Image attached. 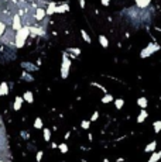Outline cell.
Wrapping results in <instances>:
<instances>
[{
    "label": "cell",
    "mask_w": 161,
    "mask_h": 162,
    "mask_svg": "<svg viewBox=\"0 0 161 162\" xmlns=\"http://www.w3.org/2000/svg\"><path fill=\"white\" fill-rule=\"evenodd\" d=\"M28 34H30V27H27V26H26V27H21L20 30H17L16 41H14V45H16L17 48H21V47L24 45V42H26Z\"/></svg>",
    "instance_id": "1"
},
{
    "label": "cell",
    "mask_w": 161,
    "mask_h": 162,
    "mask_svg": "<svg viewBox=\"0 0 161 162\" xmlns=\"http://www.w3.org/2000/svg\"><path fill=\"white\" fill-rule=\"evenodd\" d=\"M1 38V41L3 42H6V44H10V45H14V41H16V32L13 28H10V30H6L4 34L0 37Z\"/></svg>",
    "instance_id": "2"
},
{
    "label": "cell",
    "mask_w": 161,
    "mask_h": 162,
    "mask_svg": "<svg viewBox=\"0 0 161 162\" xmlns=\"http://www.w3.org/2000/svg\"><path fill=\"white\" fill-rule=\"evenodd\" d=\"M69 66H71V61L66 55H62V66H61V76L66 79L68 78V73H69Z\"/></svg>",
    "instance_id": "3"
},
{
    "label": "cell",
    "mask_w": 161,
    "mask_h": 162,
    "mask_svg": "<svg viewBox=\"0 0 161 162\" xmlns=\"http://www.w3.org/2000/svg\"><path fill=\"white\" fill-rule=\"evenodd\" d=\"M12 28L17 31V30H20L21 28V17L18 16V14H14L13 16V20H12Z\"/></svg>",
    "instance_id": "4"
},
{
    "label": "cell",
    "mask_w": 161,
    "mask_h": 162,
    "mask_svg": "<svg viewBox=\"0 0 161 162\" xmlns=\"http://www.w3.org/2000/svg\"><path fill=\"white\" fill-rule=\"evenodd\" d=\"M157 49H158V45H151V44H150V45H148L147 48L141 51V58H145V56H148L150 54H153V52H154V51H157Z\"/></svg>",
    "instance_id": "5"
},
{
    "label": "cell",
    "mask_w": 161,
    "mask_h": 162,
    "mask_svg": "<svg viewBox=\"0 0 161 162\" xmlns=\"http://www.w3.org/2000/svg\"><path fill=\"white\" fill-rule=\"evenodd\" d=\"M45 16V9H41V7H38L37 10H35V14H34V18L37 20V21H41L43 18Z\"/></svg>",
    "instance_id": "6"
},
{
    "label": "cell",
    "mask_w": 161,
    "mask_h": 162,
    "mask_svg": "<svg viewBox=\"0 0 161 162\" xmlns=\"http://www.w3.org/2000/svg\"><path fill=\"white\" fill-rule=\"evenodd\" d=\"M7 93H9L7 83H6V82H1V83H0V96H6Z\"/></svg>",
    "instance_id": "7"
},
{
    "label": "cell",
    "mask_w": 161,
    "mask_h": 162,
    "mask_svg": "<svg viewBox=\"0 0 161 162\" xmlns=\"http://www.w3.org/2000/svg\"><path fill=\"white\" fill-rule=\"evenodd\" d=\"M55 7H57V4L51 1V3L48 4V9L45 10V14H48V16L49 14H54V13H55Z\"/></svg>",
    "instance_id": "8"
},
{
    "label": "cell",
    "mask_w": 161,
    "mask_h": 162,
    "mask_svg": "<svg viewBox=\"0 0 161 162\" xmlns=\"http://www.w3.org/2000/svg\"><path fill=\"white\" fill-rule=\"evenodd\" d=\"M99 41H100V45H102L103 48L109 47V40H108L105 35H99Z\"/></svg>",
    "instance_id": "9"
},
{
    "label": "cell",
    "mask_w": 161,
    "mask_h": 162,
    "mask_svg": "<svg viewBox=\"0 0 161 162\" xmlns=\"http://www.w3.org/2000/svg\"><path fill=\"white\" fill-rule=\"evenodd\" d=\"M68 10H69L68 4H62V6H57L55 7V13H64V11H68Z\"/></svg>",
    "instance_id": "10"
},
{
    "label": "cell",
    "mask_w": 161,
    "mask_h": 162,
    "mask_svg": "<svg viewBox=\"0 0 161 162\" xmlns=\"http://www.w3.org/2000/svg\"><path fill=\"white\" fill-rule=\"evenodd\" d=\"M145 118H147V112H145V110H141V113L139 114V117H137V123H143Z\"/></svg>",
    "instance_id": "11"
},
{
    "label": "cell",
    "mask_w": 161,
    "mask_h": 162,
    "mask_svg": "<svg viewBox=\"0 0 161 162\" xmlns=\"http://www.w3.org/2000/svg\"><path fill=\"white\" fill-rule=\"evenodd\" d=\"M137 104H139L140 107L145 109V107H147V99H145V97H140V99H137Z\"/></svg>",
    "instance_id": "12"
},
{
    "label": "cell",
    "mask_w": 161,
    "mask_h": 162,
    "mask_svg": "<svg viewBox=\"0 0 161 162\" xmlns=\"http://www.w3.org/2000/svg\"><path fill=\"white\" fill-rule=\"evenodd\" d=\"M23 99H24L26 102H28V103H32V100H34L31 92H26V93H24V96H23Z\"/></svg>",
    "instance_id": "13"
},
{
    "label": "cell",
    "mask_w": 161,
    "mask_h": 162,
    "mask_svg": "<svg viewBox=\"0 0 161 162\" xmlns=\"http://www.w3.org/2000/svg\"><path fill=\"white\" fill-rule=\"evenodd\" d=\"M21 103H23V99L21 97H16V100H14V110H20L21 109Z\"/></svg>",
    "instance_id": "14"
},
{
    "label": "cell",
    "mask_w": 161,
    "mask_h": 162,
    "mask_svg": "<svg viewBox=\"0 0 161 162\" xmlns=\"http://www.w3.org/2000/svg\"><path fill=\"white\" fill-rule=\"evenodd\" d=\"M160 158H161V152H154V154L151 155V158L148 159V162H157Z\"/></svg>",
    "instance_id": "15"
},
{
    "label": "cell",
    "mask_w": 161,
    "mask_h": 162,
    "mask_svg": "<svg viewBox=\"0 0 161 162\" xmlns=\"http://www.w3.org/2000/svg\"><path fill=\"white\" fill-rule=\"evenodd\" d=\"M136 1H137V6H139V7L144 9V7H147V6H148V3H150L151 0H136Z\"/></svg>",
    "instance_id": "16"
},
{
    "label": "cell",
    "mask_w": 161,
    "mask_h": 162,
    "mask_svg": "<svg viewBox=\"0 0 161 162\" xmlns=\"http://www.w3.org/2000/svg\"><path fill=\"white\" fill-rule=\"evenodd\" d=\"M156 147H157V143L156 141H151L148 145L145 147V152H150V151H154L156 149Z\"/></svg>",
    "instance_id": "17"
},
{
    "label": "cell",
    "mask_w": 161,
    "mask_h": 162,
    "mask_svg": "<svg viewBox=\"0 0 161 162\" xmlns=\"http://www.w3.org/2000/svg\"><path fill=\"white\" fill-rule=\"evenodd\" d=\"M80 35H82V38H83V40H85L88 44H91V37H89V34H88V32L82 30V31H80Z\"/></svg>",
    "instance_id": "18"
},
{
    "label": "cell",
    "mask_w": 161,
    "mask_h": 162,
    "mask_svg": "<svg viewBox=\"0 0 161 162\" xmlns=\"http://www.w3.org/2000/svg\"><path fill=\"white\" fill-rule=\"evenodd\" d=\"M23 68H26V69H30V71H34V69H37V66H34L32 64H27V62H24V64H21Z\"/></svg>",
    "instance_id": "19"
},
{
    "label": "cell",
    "mask_w": 161,
    "mask_h": 162,
    "mask_svg": "<svg viewBox=\"0 0 161 162\" xmlns=\"http://www.w3.org/2000/svg\"><path fill=\"white\" fill-rule=\"evenodd\" d=\"M114 104H116V107H117V109H122V107H123V104H124V102H123V99H117V100L114 102Z\"/></svg>",
    "instance_id": "20"
},
{
    "label": "cell",
    "mask_w": 161,
    "mask_h": 162,
    "mask_svg": "<svg viewBox=\"0 0 161 162\" xmlns=\"http://www.w3.org/2000/svg\"><path fill=\"white\" fill-rule=\"evenodd\" d=\"M34 127H35V128H41V127H43V120H41V118H37L35 123H34Z\"/></svg>",
    "instance_id": "21"
},
{
    "label": "cell",
    "mask_w": 161,
    "mask_h": 162,
    "mask_svg": "<svg viewBox=\"0 0 161 162\" xmlns=\"http://www.w3.org/2000/svg\"><path fill=\"white\" fill-rule=\"evenodd\" d=\"M160 130H161V121H156L154 123V131L156 132H160Z\"/></svg>",
    "instance_id": "22"
},
{
    "label": "cell",
    "mask_w": 161,
    "mask_h": 162,
    "mask_svg": "<svg viewBox=\"0 0 161 162\" xmlns=\"http://www.w3.org/2000/svg\"><path fill=\"white\" fill-rule=\"evenodd\" d=\"M49 137H51L49 130L48 128H44V140H45V141H49Z\"/></svg>",
    "instance_id": "23"
},
{
    "label": "cell",
    "mask_w": 161,
    "mask_h": 162,
    "mask_svg": "<svg viewBox=\"0 0 161 162\" xmlns=\"http://www.w3.org/2000/svg\"><path fill=\"white\" fill-rule=\"evenodd\" d=\"M112 100H113L112 95H106V96L102 99V102H103V103H109V102H112Z\"/></svg>",
    "instance_id": "24"
},
{
    "label": "cell",
    "mask_w": 161,
    "mask_h": 162,
    "mask_svg": "<svg viewBox=\"0 0 161 162\" xmlns=\"http://www.w3.org/2000/svg\"><path fill=\"white\" fill-rule=\"evenodd\" d=\"M4 31H6V24L3 21H0V37L4 34Z\"/></svg>",
    "instance_id": "25"
},
{
    "label": "cell",
    "mask_w": 161,
    "mask_h": 162,
    "mask_svg": "<svg viewBox=\"0 0 161 162\" xmlns=\"http://www.w3.org/2000/svg\"><path fill=\"white\" fill-rule=\"evenodd\" d=\"M68 51H71V52H74L75 55H79V54H80V49H79V48H69V49H68Z\"/></svg>",
    "instance_id": "26"
},
{
    "label": "cell",
    "mask_w": 161,
    "mask_h": 162,
    "mask_svg": "<svg viewBox=\"0 0 161 162\" xmlns=\"http://www.w3.org/2000/svg\"><path fill=\"white\" fill-rule=\"evenodd\" d=\"M60 149H61V152H66V151H68V147H66V144H61V145H60Z\"/></svg>",
    "instance_id": "27"
},
{
    "label": "cell",
    "mask_w": 161,
    "mask_h": 162,
    "mask_svg": "<svg viewBox=\"0 0 161 162\" xmlns=\"http://www.w3.org/2000/svg\"><path fill=\"white\" fill-rule=\"evenodd\" d=\"M91 123L89 121H82V128H89Z\"/></svg>",
    "instance_id": "28"
},
{
    "label": "cell",
    "mask_w": 161,
    "mask_h": 162,
    "mask_svg": "<svg viewBox=\"0 0 161 162\" xmlns=\"http://www.w3.org/2000/svg\"><path fill=\"white\" fill-rule=\"evenodd\" d=\"M97 117H99V113H97V112H95V113L92 114V117H91V120H92V121H95V120H96Z\"/></svg>",
    "instance_id": "29"
},
{
    "label": "cell",
    "mask_w": 161,
    "mask_h": 162,
    "mask_svg": "<svg viewBox=\"0 0 161 162\" xmlns=\"http://www.w3.org/2000/svg\"><path fill=\"white\" fill-rule=\"evenodd\" d=\"M41 158H43V152L40 151V152L37 154V161H41Z\"/></svg>",
    "instance_id": "30"
},
{
    "label": "cell",
    "mask_w": 161,
    "mask_h": 162,
    "mask_svg": "<svg viewBox=\"0 0 161 162\" xmlns=\"http://www.w3.org/2000/svg\"><path fill=\"white\" fill-rule=\"evenodd\" d=\"M109 1H110V0H102V4H103V6H109Z\"/></svg>",
    "instance_id": "31"
},
{
    "label": "cell",
    "mask_w": 161,
    "mask_h": 162,
    "mask_svg": "<svg viewBox=\"0 0 161 162\" xmlns=\"http://www.w3.org/2000/svg\"><path fill=\"white\" fill-rule=\"evenodd\" d=\"M79 3H80V6H82V7H85V0H79Z\"/></svg>",
    "instance_id": "32"
}]
</instances>
